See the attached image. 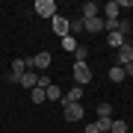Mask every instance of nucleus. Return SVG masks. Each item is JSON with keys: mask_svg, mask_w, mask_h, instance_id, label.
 <instances>
[{"mask_svg": "<svg viewBox=\"0 0 133 133\" xmlns=\"http://www.w3.org/2000/svg\"><path fill=\"white\" fill-rule=\"evenodd\" d=\"M124 77H127V74H124L121 65H112V68H109V80H112V83H121Z\"/></svg>", "mask_w": 133, "mask_h": 133, "instance_id": "obj_12", "label": "nucleus"}, {"mask_svg": "<svg viewBox=\"0 0 133 133\" xmlns=\"http://www.w3.org/2000/svg\"><path fill=\"white\" fill-rule=\"evenodd\" d=\"M50 27H53V33H56L59 38H65L68 33H71V21L62 18V15H53V18H50Z\"/></svg>", "mask_w": 133, "mask_h": 133, "instance_id": "obj_2", "label": "nucleus"}, {"mask_svg": "<svg viewBox=\"0 0 133 133\" xmlns=\"http://www.w3.org/2000/svg\"><path fill=\"white\" fill-rule=\"evenodd\" d=\"M71 30H74V33H80V30H86V24H83V18H74V21H71Z\"/></svg>", "mask_w": 133, "mask_h": 133, "instance_id": "obj_21", "label": "nucleus"}, {"mask_svg": "<svg viewBox=\"0 0 133 133\" xmlns=\"http://www.w3.org/2000/svg\"><path fill=\"white\" fill-rule=\"evenodd\" d=\"M115 33H121L124 38H127V33H130V24H127V21H118V30H115Z\"/></svg>", "mask_w": 133, "mask_h": 133, "instance_id": "obj_20", "label": "nucleus"}, {"mask_svg": "<svg viewBox=\"0 0 133 133\" xmlns=\"http://www.w3.org/2000/svg\"><path fill=\"white\" fill-rule=\"evenodd\" d=\"M80 133H83V130H80Z\"/></svg>", "mask_w": 133, "mask_h": 133, "instance_id": "obj_23", "label": "nucleus"}, {"mask_svg": "<svg viewBox=\"0 0 133 133\" xmlns=\"http://www.w3.org/2000/svg\"><path fill=\"white\" fill-rule=\"evenodd\" d=\"M33 68H50V50H42L33 56Z\"/></svg>", "mask_w": 133, "mask_h": 133, "instance_id": "obj_6", "label": "nucleus"}, {"mask_svg": "<svg viewBox=\"0 0 133 133\" xmlns=\"http://www.w3.org/2000/svg\"><path fill=\"white\" fill-rule=\"evenodd\" d=\"M44 95H48V101H62V89L56 83H50L48 89H44Z\"/></svg>", "mask_w": 133, "mask_h": 133, "instance_id": "obj_11", "label": "nucleus"}, {"mask_svg": "<svg viewBox=\"0 0 133 133\" xmlns=\"http://www.w3.org/2000/svg\"><path fill=\"white\" fill-rule=\"evenodd\" d=\"M104 12H107V21H115V18H118V3H115V0H112V3H107Z\"/></svg>", "mask_w": 133, "mask_h": 133, "instance_id": "obj_15", "label": "nucleus"}, {"mask_svg": "<svg viewBox=\"0 0 133 133\" xmlns=\"http://www.w3.org/2000/svg\"><path fill=\"white\" fill-rule=\"evenodd\" d=\"M98 9H101L98 3H83V15H80V18H95Z\"/></svg>", "mask_w": 133, "mask_h": 133, "instance_id": "obj_14", "label": "nucleus"}, {"mask_svg": "<svg viewBox=\"0 0 133 133\" xmlns=\"http://www.w3.org/2000/svg\"><path fill=\"white\" fill-rule=\"evenodd\" d=\"M30 98H33V104H42V101H48V95H44V89H42V86L30 89Z\"/></svg>", "mask_w": 133, "mask_h": 133, "instance_id": "obj_16", "label": "nucleus"}, {"mask_svg": "<svg viewBox=\"0 0 133 133\" xmlns=\"http://www.w3.org/2000/svg\"><path fill=\"white\" fill-rule=\"evenodd\" d=\"M74 80H77V86H86L92 80V71H89L86 62H77V65H74Z\"/></svg>", "mask_w": 133, "mask_h": 133, "instance_id": "obj_4", "label": "nucleus"}, {"mask_svg": "<svg viewBox=\"0 0 133 133\" xmlns=\"http://www.w3.org/2000/svg\"><path fill=\"white\" fill-rule=\"evenodd\" d=\"M118 62H121V68L133 62V48H130V44H124V48H118Z\"/></svg>", "mask_w": 133, "mask_h": 133, "instance_id": "obj_7", "label": "nucleus"}, {"mask_svg": "<svg viewBox=\"0 0 133 133\" xmlns=\"http://www.w3.org/2000/svg\"><path fill=\"white\" fill-rule=\"evenodd\" d=\"M36 15L53 18V15H56V3H53V0H36Z\"/></svg>", "mask_w": 133, "mask_h": 133, "instance_id": "obj_3", "label": "nucleus"}, {"mask_svg": "<svg viewBox=\"0 0 133 133\" xmlns=\"http://www.w3.org/2000/svg\"><path fill=\"white\" fill-rule=\"evenodd\" d=\"M83 24H86V33H101L104 30V18H83Z\"/></svg>", "mask_w": 133, "mask_h": 133, "instance_id": "obj_5", "label": "nucleus"}, {"mask_svg": "<svg viewBox=\"0 0 133 133\" xmlns=\"http://www.w3.org/2000/svg\"><path fill=\"white\" fill-rule=\"evenodd\" d=\"M62 112H65L68 121H80L83 118V104H71V101L62 98Z\"/></svg>", "mask_w": 133, "mask_h": 133, "instance_id": "obj_1", "label": "nucleus"}, {"mask_svg": "<svg viewBox=\"0 0 133 133\" xmlns=\"http://www.w3.org/2000/svg\"><path fill=\"white\" fill-rule=\"evenodd\" d=\"M107 44H109V48H124L127 38H124L121 33H109V36H107Z\"/></svg>", "mask_w": 133, "mask_h": 133, "instance_id": "obj_10", "label": "nucleus"}, {"mask_svg": "<svg viewBox=\"0 0 133 133\" xmlns=\"http://www.w3.org/2000/svg\"><path fill=\"white\" fill-rule=\"evenodd\" d=\"M65 101H71V104H80V98H83V86H71V89L62 95Z\"/></svg>", "mask_w": 133, "mask_h": 133, "instance_id": "obj_8", "label": "nucleus"}, {"mask_svg": "<svg viewBox=\"0 0 133 133\" xmlns=\"http://www.w3.org/2000/svg\"><path fill=\"white\" fill-rule=\"evenodd\" d=\"M109 133H127V121H124V118H112Z\"/></svg>", "mask_w": 133, "mask_h": 133, "instance_id": "obj_13", "label": "nucleus"}, {"mask_svg": "<svg viewBox=\"0 0 133 133\" xmlns=\"http://www.w3.org/2000/svg\"><path fill=\"white\" fill-rule=\"evenodd\" d=\"M98 118H112V107L109 104H98Z\"/></svg>", "mask_w": 133, "mask_h": 133, "instance_id": "obj_18", "label": "nucleus"}, {"mask_svg": "<svg viewBox=\"0 0 133 133\" xmlns=\"http://www.w3.org/2000/svg\"><path fill=\"white\" fill-rule=\"evenodd\" d=\"M21 86H24V89H36V86H38V74L36 71H27L24 77H21Z\"/></svg>", "mask_w": 133, "mask_h": 133, "instance_id": "obj_9", "label": "nucleus"}, {"mask_svg": "<svg viewBox=\"0 0 133 133\" xmlns=\"http://www.w3.org/2000/svg\"><path fill=\"white\" fill-rule=\"evenodd\" d=\"M124 74H127V77H133V62H130V65H124Z\"/></svg>", "mask_w": 133, "mask_h": 133, "instance_id": "obj_22", "label": "nucleus"}, {"mask_svg": "<svg viewBox=\"0 0 133 133\" xmlns=\"http://www.w3.org/2000/svg\"><path fill=\"white\" fill-rule=\"evenodd\" d=\"M74 59H77V62H86V59H89V48L77 44V50H74Z\"/></svg>", "mask_w": 133, "mask_h": 133, "instance_id": "obj_19", "label": "nucleus"}, {"mask_svg": "<svg viewBox=\"0 0 133 133\" xmlns=\"http://www.w3.org/2000/svg\"><path fill=\"white\" fill-rule=\"evenodd\" d=\"M62 48H65L68 53H74V50H77V38H74V36H65V38H62Z\"/></svg>", "mask_w": 133, "mask_h": 133, "instance_id": "obj_17", "label": "nucleus"}]
</instances>
